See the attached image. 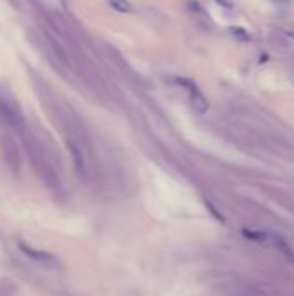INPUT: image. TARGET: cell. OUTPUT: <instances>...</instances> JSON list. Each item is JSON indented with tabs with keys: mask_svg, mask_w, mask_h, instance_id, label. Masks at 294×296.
Instances as JSON below:
<instances>
[{
	"mask_svg": "<svg viewBox=\"0 0 294 296\" xmlns=\"http://www.w3.org/2000/svg\"><path fill=\"white\" fill-rule=\"evenodd\" d=\"M232 31H234V35H239L241 38H243V40H248V33H246V31H243V30H232Z\"/></svg>",
	"mask_w": 294,
	"mask_h": 296,
	"instance_id": "8fae6325",
	"label": "cell"
},
{
	"mask_svg": "<svg viewBox=\"0 0 294 296\" xmlns=\"http://www.w3.org/2000/svg\"><path fill=\"white\" fill-rule=\"evenodd\" d=\"M68 151L71 154V160H73L75 170L80 177H87L88 173V165H87V154H85V149L80 142L75 139V137H68Z\"/></svg>",
	"mask_w": 294,
	"mask_h": 296,
	"instance_id": "3957f363",
	"label": "cell"
},
{
	"mask_svg": "<svg viewBox=\"0 0 294 296\" xmlns=\"http://www.w3.org/2000/svg\"><path fill=\"white\" fill-rule=\"evenodd\" d=\"M243 236H244L248 241H251V242H263L265 239H267V236H265L263 232L249 231V229H243Z\"/></svg>",
	"mask_w": 294,
	"mask_h": 296,
	"instance_id": "9c48e42d",
	"label": "cell"
},
{
	"mask_svg": "<svg viewBox=\"0 0 294 296\" xmlns=\"http://www.w3.org/2000/svg\"><path fill=\"white\" fill-rule=\"evenodd\" d=\"M268 42L275 47V49L281 50V52H294L292 40L286 35V33H282V31H277V30L270 31Z\"/></svg>",
	"mask_w": 294,
	"mask_h": 296,
	"instance_id": "5b68a950",
	"label": "cell"
},
{
	"mask_svg": "<svg viewBox=\"0 0 294 296\" xmlns=\"http://www.w3.org/2000/svg\"><path fill=\"white\" fill-rule=\"evenodd\" d=\"M2 149H4V158H6V165L9 166V170L12 173H17L21 168V154L17 149V144L14 142L12 137H4L2 142Z\"/></svg>",
	"mask_w": 294,
	"mask_h": 296,
	"instance_id": "277c9868",
	"label": "cell"
},
{
	"mask_svg": "<svg viewBox=\"0 0 294 296\" xmlns=\"http://www.w3.org/2000/svg\"><path fill=\"white\" fill-rule=\"evenodd\" d=\"M206 204H208V208H210V212L213 213V217H216V218H218V220H220V222H225V218L222 217V215H220V212H218V210H215V208L211 206V203H206Z\"/></svg>",
	"mask_w": 294,
	"mask_h": 296,
	"instance_id": "30bf717a",
	"label": "cell"
},
{
	"mask_svg": "<svg viewBox=\"0 0 294 296\" xmlns=\"http://www.w3.org/2000/svg\"><path fill=\"white\" fill-rule=\"evenodd\" d=\"M107 4L113 11H116L120 14H132L134 12V6H132L128 0H107Z\"/></svg>",
	"mask_w": 294,
	"mask_h": 296,
	"instance_id": "52a82bcc",
	"label": "cell"
},
{
	"mask_svg": "<svg viewBox=\"0 0 294 296\" xmlns=\"http://www.w3.org/2000/svg\"><path fill=\"white\" fill-rule=\"evenodd\" d=\"M101 45H102L104 52H106V57L109 59V63L115 66V68L120 71L123 76H126L128 80H139V75L135 73V69L132 68L130 63L125 59V56H123L121 52L116 49V47L109 45V44H106V42H102Z\"/></svg>",
	"mask_w": 294,
	"mask_h": 296,
	"instance_id": "7a4b0ae2",
	"label": "cell"
},
{
	"mask_svg": "<svg viewBox=\"0 0 294 296\" xmlns=\"http://www.w3.org/2000/svg\"><path fill=\"white\" fill-rule=\"evenodd\" d=\"M289 35H291V37L294 38V30H292V31H289Z\"/></svg>",
	"mask_w": 294,
	"mask_h": 296,
	"instance_id": "5bb4252c",
	"label": "cell"
},
{
	"mask_svg": "<svg viewBox=\"0 0 294 296\" xmlns=\"http://www.w3.org/2000/svg\"><path fill=\"white\" fill-rule=\"evenodd\" d=\"M273 242H275V246H277L279 248V251H281L282 253V255L284 256H286V258L287 260H291V262H294V251L291 250V246H289L287 245V242L286 241H284L282 239V237L281 236H273Z\"/></svg>",
	"mask_w": 294,
	"mask_h": 296,
	"instance_id": "ba28073f",
	"label": "cell"
},
{
	"mask_svg": "<svg viewBox=\"0 0 294 296\" xmlns=\"http://www.w3.org/2000/svg\"><path fill=\"white\" fill-rule=\"evenodd\" d=\"M0 120L6 123L7 127H11L12 130H16L17 133H26L28 127H26V120L21 114L20 109H16L11 102L0 99Z\"/></svg>",
	"mask_w": 294,
	"mask_h": 296,
	"instance_id": "6da1fadb",
	"label": "cell"
},
{
	"mask_svg": "<svg viewBox=\"0 0 294 296\" xmlns=\"http://www.w3.org/2000/svg\"><path fill=\"white\" fill-rule=\"evenodd\" d=\"M275 4H289V0H272Z\"/></svg>",
	"mask_w": 294,
	"mask_h": 296,
	"instance_id": "4fadbf2b",
	"label": "cell"
},
{
	"mask_svg": "<svg viewBox=\"0 0 294 296\" xmlns=\"http://www.w3.org/2000/svg\"><path fill=\"white\" fill-rule=\"evenodd\" d=\"M20 250L25 253L26 256H30V258L36 260V262H42V264H47V262H54V256L49 255V253H45V251H36V250H33V248L26 246L25 242H20Z\"/></svg>",
	"mask_w": 294,
	"mask_h": 296,
	"instance_id": "8992f818",
	"label": "cell"
},
{
	"mask_svg": "<svg viewBox=\"0 0 294 296\" xmlns=\"http://www.w3.org/2000/svg\"><path fill=\"white\" fill-rule=\"evenodd\" d=\"M216 2L220 4V6H224V7H229V6H230L229 0H216Z\"/></svg>",
	"mask_w": 294,
	"mask_h": 296,
	"instance_id": "7c38bea8",
	"label": "cell"
}]
</instances>
